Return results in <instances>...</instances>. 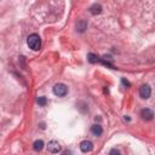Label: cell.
<instances>
[{"label":"cell","mask_w":155,"mask_h":155,"mask_svg":"<svg viewBox=\"0 0 155 155\" xmlns=\"http://www.w3.org/2000/svg\"><path fill=\"white\" fill-rule=\"evenodd\" d=\"M27 44L29 46V49H32L33 51H38L40 47H41V39L38 34L33 33V34H30L27 39Z\"/></svg>","instance_id":"obj_1"},{"label":"cell","mask_w":155,"mask_h":155,"mask_svg":"<svg viewBox=\"0 0 155 155\" xmlns=\"http://www.w3.org/2000/svg\"><path fill=\"white\" fill-rule=\"evenodd\" d=\"M54 94L57 96V97H64L67 94H68V87L66 84L63 82H58L54 86Z\"/></svg>","instance_id":"obj_2"},{"label":"cell","mask_w":155,"mask_h":155,"mask_svg":"<svg viewBox=\"0 0 155 155\" xmlns=\"http://www.w3.org/2000/svg\"><path fill=\"white\" fill-rule=\"evenodd\" d=\"M150 95H151V89H150L149 85L144 84V85H142V86L139 87V96H141V98L148 99V98L150 97Z\"/></svg>","instance_id":"obj_3"},{"label":"cell","mask_w":155,"mask_h":155,"mask_svg":"<svg viewBox=\"0 0 155 155\" xmlns=\"http://www.w3.org/2000/svg\"><path fill=\"white\" fill-rule=\"evenodd\" d=\"M47 150L50 153H52V154H57L62 150V147L57 141H50L49 144H47Z\"/></svg>","instance_id":"obj_4"},{"label":"cell","mask_w":155,"mask_h":155,"mask_svg":"<svg viewBox=\"0 0 155 155\" xmlns=\"http://www.w3.org/2000/svg\"><path fill=\"white\" fill-rule=\"evenodd\" d=\"M141 118L146 121H151L154 119V111L150 108H143L141 110Z\"/></svg>","instance_id":"obj_5"},{"label":"cell","mask_w":155,"mask_h":155,"mask_svg":"<svg viewBox=\"0 0 155 155\" xmlns=\"http://www.w3.org/2000/svg\"><path fill=\"white\" fill-rule=\"evenodd\" d=\"M80 150L82 153H91L92 150H94V143H92L91 141H87V139L82 141L80 143Z\"/></svg>","instance_id":"obj_6"},{"label":"cell","mask_w":155,"mask_h":155,"mask_svg":"<svg viewBox=\"0 0 155 155\" xmlns=\"http://www.w3.org/2000/svg\"><path fill=\"white\" fill-rule=\"evenodd\" d=\"M75 28H76V32L78 33H84L85 30L87 29V21L85 19H79L76 24H75Z\"/></svg>","instance_id":"obj_7"},{"label":"cell","mask_w":155,"mask_h":155,"mask_svg":"<svg viewBox=\"0 0 155 155\" xmlns=\"http://www.w3.org/2000/svg\"><path fill=\"white\" fill-rule=\"evenodd\" d=\"M91 133H92L94 136H96V137L102 136V133H103V129H102V126L99 125V124H95V125L91 127Z\"/></svg>","instance_id":"obj_8"},{"label":"cell","mask_w":155,"mask_h":155,"mask_svg":"<svg viewBox=\"0 0 155 155\" xmlns=\"http://www.w3.org/2000/svg\"><path fill=\"white\" fill-rule=\"evenodd\" d=\"M89 10H90V12H91L92 15H95V16H96V15H99V14L102 12V10H103V9H102V6H101L99 4H94V5H92Z\"/></svg>","instance_id":"obj_9"},{"label":"cell","mask_w":155,"mask_h":155,"mask_svg":"<svg viewBox=\"0 0 155 155\" xmlns=\"http://www.w3.org/2000/svg\"><path fill=\"white\" fill-rule=\"evenodd\" d=\"M33 148L35 151H41L44 149V142L41 139H36L34 143H33Z\"/></svg>","instance_id":"obj_10"},{"label":"cell","mask_w":155,"mask_h":155,"mask_svg":"<svg viewBox=\"0 0 155 155\" xmlns=\"http://www.w3.org/2000/svg\"><path fill=\"white\" fill-rule=\"evenodd\" d=\"M87 59L90 63H97V62H99V57L95 54H89L87 55Z\"/></svg>","instance_id":"obj_11"},{"label":"cell","mask_w":155,"mask_h":155,"mask_svg":"<svg viewBox=\"0 0 155 155\" xmlns=\"http://www.w3.org/2000/svg\"><path fill=\"white\" fill-rule=\"evenodd\" d=\"M36 102H38V104H39V106L45 107V106H46V103H47V98L44 97V96H41V97H39V98L36 99Z\"/></svg>","instance_id":"obj_12"},{"label":"cell","mask_w":155,"mask_h":155,"mask_svg":"<svg viewBox=\"0 0 155 155\" xmlns=\"http://www.w3.org/2000/svg\"><path fill=\"white\" fill-rule=\"evenodd\" d=\"M121 82H122V85H124V86H126V87H130V86H131L130 82H129L126 79H124V78L121 79Z\"/></svg>","instance_id":"obj_13"},{"label":"cell","mask_w":155,"mask_h":155,"mask_svg":"<svg viewBox=\"0 0 155 155\" xmlns=\"http://www.w3.org/2000/svg\"><path fill=\"white\" fill-rule=\"evenodd\" d=\"M109 154H116V155H119V154H120V151H119L118 149H111V150L109 151Z\"/></svg>","instance_id":"obj_14"}]
</instances>
